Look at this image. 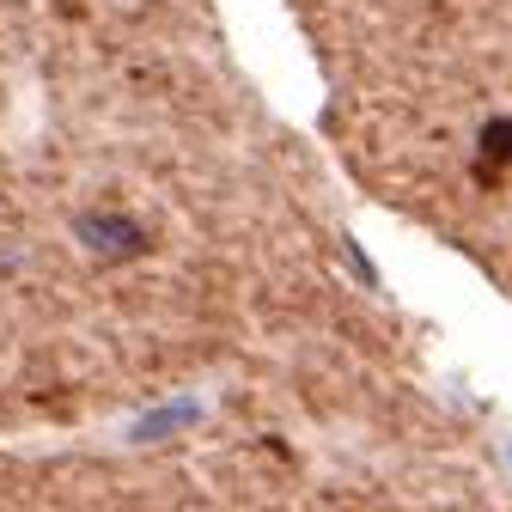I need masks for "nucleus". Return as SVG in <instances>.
Returning <instances> with one entry per match:
<instances>
[{
  "instance_id": "nucleus-1",
  "label": "nucleus",
  "mask_w": 512,
  "mask_h": 512,
  "mask_svg": "<svg viewBox=\"0 0 512 512\" xmlns=\"http://www.w3.org/2000/svg\"><path fill=\"white\" fill-rule=\"evenodd\" d=\"M482 159L500 171V165H512V116H494V122H482Z\"/></svg>"
}]
</instances>
